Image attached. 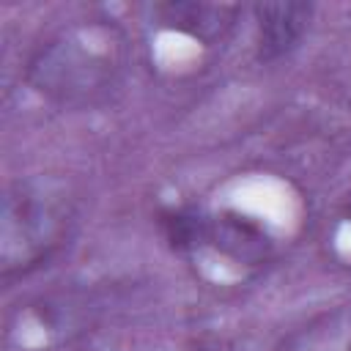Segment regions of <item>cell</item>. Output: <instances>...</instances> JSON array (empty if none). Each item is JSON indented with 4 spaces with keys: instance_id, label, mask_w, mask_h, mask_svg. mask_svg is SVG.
<instances>
[{
    "instance_id": "5b68a950",
    "label": "cell",
    "mask_w": 351,
    "mask_h": 351,
    "mask_svg": "<svg viewBox=\"0 0 351 351\" xmlns=\"http://www.w3.org/2000/svg\"><path fill=\"white\" fill-rule=\"evenodd\" d=\"M206 241H211L217 252L239 263H261L269 252V239L263 236V230L252 219L239 214H222L208 219Z\"/></svg>"
},
{
    "instance_id": "3957f363",
    "label": "cell",
    "mask_w": 351,
    "mask_h": 351,
    "mask_svg": "<svg viewBox=\"0 0 351 351\" xmlns=\"http://www.w3.org/2000/svg\"><path fill=\"white\" fill-rule=\"evenodd\" d=\"M313 19L310 3H263L255 8L258 60L274 63L291 55L304 38Z\"/></svg>"
},
{
    "instance_id": "6da1fadb",
    "label": "cell",
    "mask_w": 351,
    "mask_h": 351,
    "mask_svg": "<svg viewBox=\"0 0 351 351\" xmlns=\"http://www.w3.org/2000/svg\"><path fill=\"white\" fill-rule=\"evenodd\" d=\"M126 38L107 19L71 22L47 36L27 58V82L58 104H93L104 99L126 71Z\"/></svg>"
},
{
    "instance_id": "8992f818",
    "label": "cell",
    "mask_w": 351,
    "mask_h": 351,
    "mask_svg": "<svg viewBox=\"0 0 351 351\" xmlns=\"http://www.w3.org/2000/svg\"><path fill=\"white\" fill-rule=\"evenodd\" d=\"M162 230H165V239L176 250H189V247H197L200 241H206L208 219H203L200 214H192V211H167V214H162Z\"/></svg>"
},
{
    "instance_id": "7a4b0ae2",
    "label": "cell",
    "mask_w": 351,
    "mask_h": 351,
    "mask_svg": "<svg viewBox=\"0 0 351 351\" xmlns=\"http://www.w3.org/2000/svg\"><path fill=\"white\" fill-rule=\"evenodd\" d=\"M74 197L58 178H19L3 195L0 271L5 280L44 266L69 239Z\"/></svg>"
},
{
    "instance_id": "52a82bcc",
    "label": "cell",
    "mask_w": 351,
    "mask_h": 351,
    "mask_svg": "<svg viewBox=\"0 0 351 351\" xmlns=\"http://www.w3.org/2000/svg\"><path fill=\"white\" fill-rule=\"evenodd\" d=\"M348 214H351V195H348Z\"/></svg>"
},
{
    "instance_id": "277c9868",
    "label": "cell",
    "mask_w": 351,
    "mask_h": 351,
    "mask_svg": "<svg viewBox=\"0 0 351 351\" xmlns=\"http://www.w3.org/2000/svg\"><path fill=\"white\" fill-rule=\"evenodd\" d=\"M154 14L167 30L184 33L200 44H217L233 30L236 16H239V5L176 0V3L156 5Z\"/></svg>"
}]
</instances>
